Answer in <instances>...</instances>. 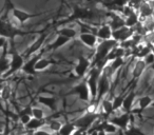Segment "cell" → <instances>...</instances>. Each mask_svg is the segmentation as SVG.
<instances>
[{
	"mask_svg": "<svg viewBox=\"0 0 154 135\" xmlns=\"http://www.w3.org/2000/svg\"><path fill=\"white\" fill-rule=\"evenodd\" d=\"M119 42L116 41L115 39H110V40H105L101 41L98 45L96 47V51H95L94 55V60L92 61L93 66H97L99 69L103 70V66H107L106 64V59L109 56V54L111 53V51L114 48L118 47Z\"/></svg>",
	"mask_w": 154,
	"mask_h": 135,
	"instance_id": "cell-1",
	"label": "cell"
},
{
	"mask_svg": "<svg viewBox=\"0 0 154 135\" xmlns=\"http://www.w3.org/2000/svg\"><path fill=\"white\" fill-rule=\"evenodd\" d=\"M11 45H12L11 50L9 51L10 55H11V60H10V61H11V64H10V70L5 75L1 76L2 79H5V78H7V77H10V76H12L13 74H15L16 72L22 70L24 63H26V58L23 57V55L20 54L19 52L14 48V41H11Z\"/></svg>",
	"mask_w": 154,
	"mask_h": 135,
	"instance_id": "cell-2",
	"label": "cell"
},
{
	"mask_svg": "<svg viewBox=\"0 0 154 135\" xmlns=\"http://www.w3.org/2000/svg\"><path fill=\"white\" fill-rule=\"evenodd\" d=\"M103 70L99 69L97 66H92L91 70L88 73V77L86 78L88 86L91 91V97H92V101L96 103L97 95H98V82L99 78H100L101 74H103Z\"/></svg>",
	"mask_w": 154,
	"mask_h": 135,
	"instance_id": "cell-3",
	"label": "cell"
},
{
	"mask_svg": "<svg viewBox=\"0 0 154 135\" xmlns=\"http://www.w3.org/2000/svg\"><path fill=\"white\" fill-rule=\"evenodd\" d=\"M68 94L69 95H77V97H78L82 101H85V103H90V101L92 100L91 91L88 86L87 79H84L80 82H78L76 86H74L72 89H71L70 92H69Z\"/></svg>",
	"mask_w": 154,
	"mask_h": 135,
	"instance_id": "cell-4",
	"label": "cell"
},
{
	"mask_svg": "<svg viewBox=\"0 0 154 135\" xmlns=\"http://www.w3.org/2000/svg\"><path fill=\"white\" fill-rule=\"evenodd\" d=\"M26 34H29V32L20 30L19 28L13 26L9 21L1 20V37H5L10 41H14L16 36H24Z\"/></svg>",
	"mask_w": 154,
	"mask_h": 135,
	"instance_id": "cell-5",
	"label": "cell"
},
{
	"mask_svg": "<svg viewBox=\"0 0 154 135\" xmlns=\"http://www.w3.org/2000/svg\"><path fill=\"white\" fill-rule=\"evenodd\" d=\"M98 117H99L98 113L88 111L86 114L80 116L79 118L75 119L73 122H74V124L76 126L77 129H82V130H84V131H89L92 128L93 124H94L95 120Z\"/></svg>",
	"mask_w": 154,
	"mask_h": 135,
	"instance_id": "cell-6",
	"label": "cell"
},
{
	"mask_svg": "<svg viewBox=\"0 0 154 135\" xmlns=\"http://www.w3.org/2000/svg\"><path fill=\"white\" fill-rule=\"evenodd\" d=\"M110 76L107 70L103 69V74H101L100 78H99L98 82V95H97L96 103H101L105 96L110 92V88H111V84H110Z\"/></svg>",
	"mask_w": 154,
	"mask_h": 135,
	"instance_id": "cell-7",
	"label": "cell"
},
{
	"mask_svg": "<svg viewBox=\"0 0 154 135\" xmlns=\"http://www.w3.org/2000/svg\"><path fill=\"white\" fill-rule=\"evenodd\" d=\"M48 36H49V33H47V32L41 33L40 36H39L38 38H37L36 40H35L34 42H33L32 44H31L30 47L26 49V51L22 53L23 57L26 58H26H31L32 56H34L38 51L40 52L41 50L45 48V47H43V44H45Z\"/></svg>",
	"mask_w": 154,
	"mask_h": 135,
	"instance_id": "cell-8",
	"label": "cell"
},
{
	"mask_svg": "<svg viewBox=\"0 0 154 135\" xmlns=\"http://www.w3.org/2000/svg\"><path fill=\"white\" fill-rule=\"evenodd\" d=\"M7 13H10L11 12L13 17L19 22L20 24H23L26 23V21H29L30 19L34 17H37L39 15H42L43 13H29V12H26V11H22L20 9H17L15 8L14 5H11L8 10H5Z\"/></svg>",
	"mask_w": 154,
	"mask_h": 135,
	"instance_id": "cell-9",
	"label": "cell"
},
{
	"mask_svg": "<svg viewBox=\"0 0 154 135\" xmlns=\"http://www.w3.org/2000/svg\"><path fill=\"white\" fill-rule=\"evenodd\" d=\"M92 66V61L89 58L85 57V56H80L77 59V63L74 66V73L78 78H82L89 73L90 66Z\"/></svg>",
	"mask_w": 154,
	"mask_h": 135,
	"instance_id": "cell-10",
	"label": "cell"
},
{
	"mask_svg": "<svg viewBox=\"0 0 154 135\" xmlns=\"http://www.w3.org/2000/svg\"><path fill=\"white\" fill-rule=\"evenodd\" d=\"M43 53H45V52L41 50L38 54H35L34 56H32L31 58H29V59L26 61V63H24L23 68H22V72L26 73V74H28V75H34V76L37 75L38 72L35 70V66H36L37 61L42 57Z\"/></svg>",
	"mask_w": 154,
	"mask_h": 135,
	"instance_id": "cell-11",
	"label": "cell"
},
{
	"mask_svg": "<svg viewBox=\"0 0 154 135\" xmlns=\"http://www.w3.org/2000/svg\"><path fill=\"white\" fill-rule=\"evenodd\" d=\"M70 40L71 39L68 38V37L62 36V35H58L52 42L48 43V44L43 48L42 51L43 52H55V51H57L58 49L63 47V45H66L68 42H70Z\"/></svg>",
	"mask_w": 154,
	"mask_h": 135,
	"instance_id": "cell-12",
	"label": "cell"
},
{
	"mask_svg": "<svg viewBox=\"0 0 154 135\" xmlns=\"http://www.w3.org/2000/svg\"><path fill=\"white\" fill-rule=\"evenodd\" d=\"M110 122H112L113 124H115L117 128L122 129V130L126 131L129 128V124L131 120V113H124L119 116H113V117L109 118Z\"/></svg>",
	"mask_w": 154,
	"mask_h": 135,
	"instance_id": "cell-13",
	"label": "cell"
},
{
	"mask_svg": "<svg viewBox=\"0 0 154 135\" xmlns=\"http://www.w3.org/2000/svg\"><path fill=\"white\" fill-rule=\"evenodd\" d=\"M133 33H134L133 29L124 26V28L119 29V30H117V31H113V37H112V38L115 39L118 42L122 43V42H125V41H128L129 39L132 37Z\"/></svg>",
	"mask_w": 154,
	"mask_h": 135,
	"instance_id": "cell-14",
	"label": "cell"
},
{
	"mask_svg": "<svg viewBox=\"0 0 154 135\" xmlns=\"http://www.w3.org/2000/svg\"><path fill=\"white\" fill-rule=\"evenodd\" d=\"M78 38H79V40L88 48H93V49H94L96 45H98L97 44V40H98V38H97L96 34H93V33L82 32V34H79Z\"/></svg>",
	"mask_w": 154,
	"mask_h": 135,
	"instance_id": "cell-15",
	"label": "cell"
},
{
	"mask_svg": "<svg viewBox=\"0 0 154 135\" xmlns=\"http://www.w3.org/2000/svg\"><path fill=\"white\" fill-rule=\"evenodd\" d=\"M92 16V13H91L90 11H89L88 9H85V8H79V7H76L74 9V12H73V14L71 15V17L69 18V21H71V20H77V19H90V18Z\"/></svg>",
	"mask_w": 154,
	"mask_h": 135,
	"instance_id": "cell-16",
	"label": "cell"
},
{
	"mask_svg": "<svg viewBox=\"0 0 154 135\" xmlns=\"http://www.w3.org/2000/svg\"><path fill=\"white\" fill-rule=\"evenodd\" d=\"M95 34H96L97 38L100 39L101 41L110 40L113 37V31L109 24H103V26H100V28H98Z\"/></svg>",
	"mask_w": 154,
	"mask_h": 135,
	"instance_id": "cell-17",
	"label": "cell"
},
{
	"mask_svg": "<svg viewBox=\"0 0 154 135\" xmlns=\"http://www.w3.org/2000/svg\"><path fill=\"white\" fill-rule=\"evenodd\" d=\"M37 101H38L40 105H43L45 107L49 108L51 111H55L57 109V105L58 101L55 97L53 96H39L37 98Z\"/></svg>",
	"mask_w": 154,
	"mask_h": 135,
	"instance_id": "cell-18",
	"label": "cell"
},
{
	"mask_svg": "<svg viewBox=\"0 0 154 135\" xmlns=\"http://www.w3.org/2000/svg\"><path fill=\"white\" fill-rule=\"evenodd\" d=\"M135 97H136V93L134 91H131L127 95H125L124 103H122V109L126 113H132V108L134 105Z\"/></svg>",
	"mask_w": 154,
	"mask_h": 135,
	"instance_id": "cell-19",
	"label": "cell"
},
{
	"mask_svg": "<svg viewBox=\"0 0 154 135\" xmlns=\"http://www.w3.org/2000/svg\"><path fill=\"white\" fill-rule=\"evenodd\" d=\"M146 68H147V64H146L145 60L143 59H137L134 63V66H133L132 70V77L133 79H138L143 73L145 72Z\"/></svg>",
	"mask_w": 154,
	"mask_h": 135,
	"instance_id": "cell-20",
	"label": "cell"
},
{
	"mask_svg": "<svg viewBox=\"0 0 154 135\" xmlns=\"http://www.w3.org/2000/svg\"><path fill=\"white\" fill-rule=\"evenodd\" d=\"M109 26H111L112 31L119 30V29L126 26V18H122V17H120V16L114 14V15H112L111 20H110V22H109Z\"/></svg>",
	"mask_w": 154,
	"mask_h": 135,
	"instance_id": "cell-21",
	"label": "cell"
},
{
	"mask_svg": "<svg viewBox=\"0 0 154 135\" xmlns=\"http://www.w3.org/2000/svg\"><path fill=\"white\" fill-rule=\"evenodd\" d=\"M45 124H47V118L43 119V120L36 119V118H32V120H31V121L26 126V129L29 131H33V132H35V131L39 130V129H40L41 127Z\"/></svg>",
	"mask_w": 154,
	"mask_h": 135,
	"instance_id": "cell-22",
	"label": "cell"
},
{
	"mask_svg": "<svg viewBox=\"0 0 154 135\" xmlns=\"http://www.w3.org/2000/svg\"><path fill=\"white\" fill-rule=\"evenodd\" d=\"M138 111L137 112H141L143 110L148 109L149 107H151L152 103H153V99H152L151 96L149 95H145V96H141L140 98H138Z\"/></svg>",
	"mask_w": 154,
	"mask_h": 135,
	"instance_id": "cell-23",
	"label": "cell"
},
{
	"mask_svg": "<svg viewBox=\"0 0 154 135\" xmlns=\"http://www.w3.org/2000/svg\"><path fill=\"white\" fill-rule=\"evenodd\" d=\"M54 63L53 60L49 59V58H45V57H41L40 59L37 61L36 66H35V70L37 72H41V71H45L47 70L49 66H51L52 64Z\"/></svg>",
	"mask_w": 154,
	"mask_h": 135,
	"instance_id": "cell-24",
	"label": "cell"
},
{
	"mask_svg": "<svg viewBox=\"0 0 154 135\" xmlns=\"http://www.w3.org/2000/svg\"><path fill=\"white\" fill-rule=\"evenodd\" d=\"M100 106H101V109H103V113H105L106 117H109V116L114 112L113 101L109 100V99L103 98V101L100 103Z\"/></svg>",
	"mask_w": 154,
	"mask_h": 135,
	"instance_id": "cell-25",
	"label": "cell"
},
{
	"mask_svg": "<svg viewBox=\"0 0 154 135\" xmlns=\"http://www.w3.org/2000/svg\"><path fill=\"white\" fill-rule=\"evenodd\" d=\"M76 130H77V128L74 124V122L71 121V122H66L58 133H59L60 135H73Z\"/></svg>",
	"mask_w": 154,
	"mask_h": 135,
	"instance_id": "cell-26",
	"label": "cell"
},
{
	"mask_svg": "<svg viewBox=\"0 0 154 135\" xmlns=\"http://www.w3.org/2000/svg\"><path fill=\"white\" fill-rule=\"evenodd\" d=\"M57 34L58 35H62V36H66L68 38H70L71 40L74 39L77 35V32L75 29L73 28H69V26H64V28H61L57 31Z\"/></svg>",
	"mask_w": 154,
	"mask_h": 135,
	"instance_id": "cell-27",
	"label": "cell"
},
{
	"mask_svg": "<svg viewBox=\"0 0 154 135\" xmlns=\"http://www.w3.org/2000/svg\"><path fill=\"white\" fill-rule=\"evenodd\" d=\"M124 63H125L124 57L117 58V59H115V60H113V61L110 62V63L107 66V68L110 70V72H111V73H114V72L117 71L119 68H122V66H124Z\"/></svg>",
	"mask_w": 154,
	"mask_h": 135,
	"instance_id": "cell-28",
	"label": "cell"
},
{
	"mask_svg": "<svg viewBox=\"0 0 154 135\" xmlns=\"http://www.w3.org/2000/svg\"><path fill=\"white\" fill-rule=\"evenodd\" d=\"M138 22V14L136 12H134L133 14H131L130 16L126 18V26L127 28L132 29L133 26H135V24H137Z\"/></svg>",
	"mask_w": 154,
	"mask_h": 135,
	"instance_id": "cell-29",
	"label": "cell"
},
{
	"mask_svg": "<svg viewBox=\"0 0 154 135\" xmlns=\"http://www.w3.org/2000/svg\"><path fill=\"white\" fill-rule=\"evenodd\" d=\"M150 53H152V48L148 47V45H145V47H141L138 49V53L135 55V57L137 59H143L146 56H148Z\"/></svg>",
	"mask_w": 154,
	"mask_h": 135,
	"instance_id": "cell-30",
	"label": "cell"
},
{
	"mask_svg": "<svg viewBox=\"0 0 154 135\" xmlns=\"http://www.w3.org/2000/svg\"><path fill=\"white\" fill-rule=\"evenodd\" d=\"M125 135H147V134L145 132H143L138 127L129 126V128L125 131Z\"/></svg>",
	"mask_w": 154,
	"mask_h": 135,
	"instance_id": "cell-31",
	"label": "cell"
},
{
	"mask_svg": "<svg viewBox=\"0 0 154 135\" xmlns=\"http://www.w3.org/2000/svg\"><path fill=\"white\" fill-rule=\"evenodd\" d=\"M32 117L36 119H45V113L41 108H32Z\"/></svg>",
	"mask_w": 154,
	"mask_h": 135,
	"instance_id": "cell-32",
	"label": "cell"
},
{
	"mask_svg": "<svg viewBox=\"0 0 154 135\" xmlns=\"http://www.w3.org/2000/svg\"><path fill=\"white\" fill-rule=\"evenodd\" d=\"M48 124H49V128L50 130L52 131V132H54L56 134V133H58L60 131V129L62 128V126L63 124H61V122H59L58 120H51V121L48 122Z\"/></svg>",
	"mask_w": 154,
	"mask_h": 135,
	"instance_id": "cell-33",
	"label": "cell"
},
{
	"mask_svg": "<svg viewBox=\"0 0 154 135\" xmlns=\"http://www.w3.org/2000/svg\"><path fill=\"white\" fill-rule=\"evenodd\" d=\"M124 99L125 96L124 95H117L113 98V107H114V111L115 110H118L120 108H122V103H124Z\"/></svg>",
	"mask_w": 154,
	"mask_h": 135,
	"instance_id": "cell-34",
	"label": "cell"
},
{
	"mask_svg": "<svg viewBox=\"0 0 154 135\" xmlns=\"http://www.w3.org/2000/svg\"><path fill=\"white\" fill-rule=\"evenodd\" d=\"M32 115L31 114H22V113H19V120L23 126H26L29 122L32 120Z\"/></svg>",
	"mask_w": 154,
	"mask_h": 135,
	"instance_id": "cell-35",
	"label": "cell"
},
{
	"mask_svg": "<svg viewBox=\"0 0 154 135\" xmlns=\"http://www.w3.org/2000/svg\"><path fill=\"white\" fill-rule=\"evenodd\" d=\"M143 60H145L146 64H147V66H154V54L153 53H150L148 56H146L145 58H143Z\"/></svg>",
	"mask_w": 154,
	"mask_h": 135,
	"instance_id": "cell-36",
	"label": "cell"
},
{
	"mask_svg": "<svg viewBox=\"0 0 154 135\" xmlns=\"http://www.w3.org/2000/svg\"><path fill=\"white\" fill-rule=\"evenodd\" d=\"M33 135H53V134L48 132V131H45V130H42V129H39V130L33 132Z\"/></svg>",
	"mask_w": 154,
	"mask_h": 135,
	"instance_id": "cell-37",
	"label": "cell"
},
{
	"mask_svg": "<svg viewBox=\"0 0 154 135\" xmlns=\"http://www.w3.org/2000/svg\"><path fill=\"white\" fill-rule=\"evenodd\" d=\"M98 135H107V133H106L105 131H99V132H98Z\"/></svg>",
	"mask_w": 154,
	"mask_h": 135,
	"instance_id": "cell-38",
	"label": "cell"
},
{
	"mask_svg": "<svg viewBox=\"0 0 154 135\" xmlns=\"http://www.w3.org/2000/svg\"><path fill=\"white\" fill-rule=\"evenodd\" d=\"M89 135H98V132H97V131H94V132L89 133Z\"/></svg>",
	"mask_w": 154,
	"mask_h": 135,
	"instance_id": "cell-39",
	"label": "cell"
},
{
	"mask_svg": "<svg viewBox=\"0 0 154 135\" xmlns=\"http://www.w3.org/2000/svg\"><path fill=\"white\" fill-rule=\"evenodd\" d=\"M62 5H63V0H61V5H60V8L62 7Z\"/></svg>",
	"mask_w": 154,
	"mask_h": 135,
	"instance_id": "cell-40",
	"label": "cell"
},
{
	"mask_svg": "<svg viewBox=\"0 0 154 135\" xmlns=\"http://www.w3.org/2000/svg\"><path fill=\"white\" fill-rule=\"evenodd\" d=\"M151 107H152V108H154V101H153V103H152V105H151Z\"/></svg>",
	"mask_w": 154,
	"mask_h": 135,
	"instance_id": "cell-41",
	"label": "cell"
},
{
	"mask_svg": "<svg viewBox=\"0 0 154 135\" xmlns=\"http://www.w3.org/2000/svg\"><path fill=\"white\" fill-rule=\"evenodd\" d=\"M152 53H153V54H154V47H153V48H152Z\"/></svg>",
	"mask_w": 154,
	"mask_h": 135,
	"instance_id": "cell-42",
	"label": "cell"
}]
</instances>
